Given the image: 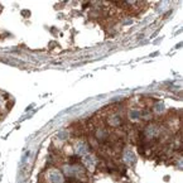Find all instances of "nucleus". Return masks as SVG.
Returning a JSON list of instances; mask_svg holds the SVG:
<instances>
[{"mask_svg":"<svg viewBox=\"0 0 183 183\" xmlns=\"http://www.w3.org/2000/svg\"><path fill=\"white\" fill-rule=\"evenodd\" d=\"M49 179L52 183H62V181H63L62 174L58 171H52L49 173Z\"/></svg>","mask_w":183,"mask_h":183,"instance_id":"obj_1","label":"nucleus"},{"mask_svg":"<svg viewBox=\"0 0 183 183\" xmlns=\"http://www.w3.org/2000/svg\"><path fill=\"white\" fill-rule=\"evenodd\" d=\"M83 163L86 164L88 168H92V167L95 166V157L91 155V154L85 155V157H83Z\"/></svg>","mask_w":183,"mask_h":183,"instance_id":"obj_2","label":"nucleus"},{"mask_svg":"<svg viewBox=\"0 0 183 183\" xmlns=\"http://www.w3.org/2000/svg\"><path fill=\"white\" fill-rule=\"evenodd\" d=\"M124 158H125V160H126L127 163H132V162H134V160H135V157H134V154H133L132 152H126Z\"/></svg>","mask_w":183,"mask_h":183,"instance_id":"obj_3","label":"nucleus"},{"mask_svg":"<svg viewBox=\"0 0 183 183\" xmlns=\"http://www.w3.org/2000/svg\"><path fill=\"white\" fill-rule=\"evenodd\" d=\"M80 144H81V145H77V149H76V150H77L78 154H85L86 150H87V146H86L83 143H80Z\"/></svg>","mask_w":183,"mask_h":183,"instance_id":"obj_4","label":"nucleus"}]
</instances>
